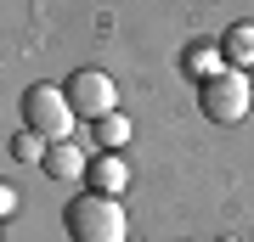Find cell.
Returning a JSON list of instances; mask_svg holds the SVG:
<instances>
[{
	"label": "cell",
	"instance_id": "obj_1",
	"mask_svg": "<svg viewBox=\"0 0 254 242\" xmlns=\"http://www.w3.org/2000/svg\"><path fill=\"white\" fill-rule=\"evenodd\" d=\"M63 225H68V242H125V208H119V197H102V192L73 197Z\"/></svg>",
	"mask_w": 254,
	"mask_h": 242
},
{
	"label": "cell",
	"instance_id": "obj_2",
	"mask_svg": "<svg viewBox=\"0 0 254 242\" xmlns=\"http://www.w3.org/2000/svg\"><path fill=\"white\" fill-rule=\"evenodd\" d=\"M73 101H68V90H57V85H28L23 90V130H34V135H46V141H68L73 135Z\"/></svg>",
	"mask_w": 254,
	"mask_h": 242
},
{
	"label": "cell",
	"instance_id": "obj_3",
	"mask_svg": "<svg viewBox=\"0 0 254 242\" xmlns=\"http://www.w3.org/2000/svg\"><path fill=\"white\" fill-rule=\"evenodd\" d=\"M249 73L243 68H226V73H215V79H203L198 85V107L203 118H215V124H237V118L249 113Z\"/></svg>",
	"mask_w": 254,
	"mask_h": 242
},
{
	"label": "cell",
	"instance_id": "obj_4",
	"mask_svg": "<svg viewBox=\"0 0 254 242\" xmlns=\"http://www.w3.org/2000/svg\"><path fill=\"white\" fill-rule=\"evenodd\" d=\"M68 101H73V113L79 118H108V113H119V90H113V79L102 68H79V73H68Z\"/></svg>",
	"mask_w": 254,
	"mask_h": 242
},
{
	"label": "cell",
	"instance_id": "obj_5",
	"mask_svg": "<svg viewBox=\"0 0 254 242\" xmlns=\"http://www.w3.org/2000/svg\"><path fill=\"white\" fill-rule=\"evenodd\" d=\"M46 175L63 180V186H73V180L91 175V152H85V146H73V141H57L51 152H46Z\"/></svg>",
	"mask_w": 254,
	"mask_h": 242
},
{
	"label": "cell",
	"instance_id": "obj_6",
	"mask_svg": "<svg viewBox=\"0 0 254 242\" xmlns=\"http://www.w3.org/2000/svg\"><path fill=\"white\" fill-rule=\"evenodd\" d=\"M181 68H187V79H215V73H226V51H220V40H198V45H187V56H181Z\"/></svg>",
	"mask_w": 254,
	"mask_h": 242
},
{
	"label": "cell",
	"instance_id": "obj_7",
	"mask_svg": "<svg viewBox=\"0 0 254 242\" xmlns=\"http://www.w3.org/2000/svg\"><path fill=\"white\" fill-rule=\"evenodd\" d=\"M91 192H102V197H119V192L130 186V163L119 158V152H102V158H91Z\"/></svg>",
	"mask_w": 254,
	"mask_h": 242
},
{
	"label": "cell",
	"instance_id": "obj_8",
	"mask_svg": "<svg viewBox=\"0 0 254 242\" xmlns=\"http://www.w3.org/2000/svg\"><path fill=\"white\" fill-rule=\"evenodd\" d=\"M220 51H226V62L232 68H254V23H232L226 34H220Z\"/></svg>",
	"mask_w": 254,
	"mask_h": 242
},
{
	"label": "cell",
	"instance_id": "obj_9",
	"mask_svg": "<svg viewBox=\"0 0 254 242\" xmlns=\"http://www.w3.org/2000/svg\"><path fill=\"white\" fill-rule=\"evenodd\" d=\"M125 141H130V118H125V113L96 118V146H102V152H119Z\"/></svg>",
	"mask_w": 254,
	"mask_h": 242
},
{
	"label": "cell",
	"instance_id": "obj_10",
	"mask_svg": "<svg viewBox=\"0 0 254 242\" xmlns=\"http://www.w3.org/2000/svg\"><path fill=\"white\" fill-rule=\"evenodd\" d=\"M46 152H51L46 135H34V130H17V135H11V158H23V163H46Z\"/></svg>",
	"mask_w": 254,
	"mask_h": 242
},
{
	"label": "cell",
	"instance_id": "obj_11",
	"mask_svg": "<svg viewBox=\"0 0 254 242\" xmlns=\"http://www.w3.org/2000/svg\"><path fill=\"white\" fill-rule=\"evenodd\" d=\"M220 242H237V237H220Z\"/></svg>",
	"mask_w": 254,
	"mask_h": 242
}]
</instances>
